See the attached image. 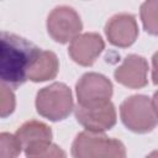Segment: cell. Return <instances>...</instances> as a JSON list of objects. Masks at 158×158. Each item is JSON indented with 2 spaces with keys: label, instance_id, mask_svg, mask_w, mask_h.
<instances>
[{
  "label": "cell",
  "instance_id": "1",
  "mask_svg": "<svg viewBox=\"0 0 158 158\" xmlns=\"http://www.w3.org/2000/svg\"><path fill=\"white\" fill-rule=\"evenodd\" d=\"M40 51L32 42L0 31V81L11 85L25 83L28 69Z\"/></svg>",
  "mask_w": 158,
  "mask_h": 158
},
{
  "label": "cell",
  "instance_id": "2",
  "mask_svg": "<svg viewBox=\"0 0 158 158\" xmlns=\"http://www.w3.org/2000/svg\"><path fill=\"white\" fill-rule=\"evenodd\" d=\"M16 137L22 149H25V154L30 158L65 157V152L51 142V127L41 121L31 120L25 122L16 131Z\"/></svg>",
  "mask_w": 158,
  "mask_h": 158
},
{
  "label": "cell",
  "instance_id": "3",
  "mask_svg": "<svg viewBox=\"0 0 158 158\" xmlns=\"http://www.w3.org/2000/svg\"><path fill=\"white\" fill-rule=\"evenodd\" d=\"M72 154L75 158H123L126 149L122 142L105 136L102 132H80L73 144Z\"/></svg>",
  "mask_w": 158,
  "mask_h": 158
},
{
  "label": "cell",
  "instance_id": "4",
  "mask_svg": "<svg viewBox=\"0 0 158 158\" xmlns=\"http://www.w3.org/2000/svg\"><path fill=\"white\" fill-rule=\"evenodd\" d=\"M120 115L128 130L136 133L151 132L157 126L156 99L146 95L130 96L121 104Z\"/></svg>",
  "mask_w": 158,
  "mask_h": 158
},
{
  "label": "cell",
  "instance_id": "5",
  "mask_svg": "<svg viewBox=\"0 0 158 158\" xmlns=\"http://www.w3.org/2000/svg\"><path fill=\"white\" fill-rule=\"evenodd\" d=\"M37 112L51 121H60L69 116L73 110L70 89L63 83H53L37 93Z\"/></svg>",
  "mask_w": 158,
  "mask_h": 158
},
{
  "label": "cell",
  "instance_id": "6",
  "mask_svg": "<svg viewBox=\"0 0 158 158\" xmlns=\"http://www.w3.org/2000/svg\"><path fill=\"white\" fill-rule=\"evenodd\" d=\"M81 20L78 12L69 6H58L47 19V31L58 43H67L81 31Z\"/></svg>",
  "mask_w": 158,
  "mask_h": 158
},
{
  "label": "cell",
  "instance_id": "7",
  "mask_svg": "<svg viewBox=\"0 0 158 158\" xmlns=\"http://www.w3.org/2000/svg\"><path fill=\"white\" fill-rule=\"evenodd\" d=\"M77 121L88 131L104 132L116 123V110L110 100L91 105H79L75 107Z\"/></svg>",
  "mask_w": 158,
  "mask_h": 158
},
{
  "label": "cell",
  "instance_id": "8",
  "mask_svg": "<svg viewBox=\"0 0 158 158\" xmlns=\"http://www.w3.org/2000/svg\"><path fill=\"white\" fill-rule=\"evenodd\" d=\"M79 105H91L110 100L112 95L111 81L99 73H86L77 83Z\"/></svg>",
  "mask_w": 158,
  "mask_h": 158
},
{
  "label": "cell",
  "instance_id": "9",
  "mask_svg": "<svg viewBox=\"0 0 158 158\" xmlns=\"http://www.w3.org/2000/svg\"><path fill=\"white\" fill-rule=\"evenodd\" d=\"M104 48L105 43L99 33L86 32L79 33L70 41L68 52L75 63L83 67H90Z\"/></svg>",
  "mask_w": 158,
  "mask_h": 158
},
{
  "label": "cell",
  "instance_id": "10",
  "mask_svg": "<svg viewBox=\"0 0 158 158\" xmlns=\"http://www.w3.org/2000/svg\"><path fill=\"white\" fill-rule=\"evenodd\" d=\"M148 63L147 60L137 54L127 56L122 64L115 70V79L123 86L130 89H139L148 83Z\"/></svg>",
  "mask_w": 158,
  "mask_h": 158
},
{
  "label": "cell",
  "instance_id": "11",
  "mask_svg": "<svg viewBox=\"0 0 158 158\" xmlns=\"http://www.w3.org/2000/svg\"><path fill=\"white\" fill-rule=\"evenodd\" d=\"M105 33L111 44L116 47H130L138 36L137 21L130 14H117L107 21Z\"/></svg>",
  "mask_w": 158,
  "mask_h": 158
},
{
  "label": "cell",
  "instance_id": "12",
  "mask_svg": "<svg viewBox=\"0 0 158 158\" xmlns=\"http://www.w3.org/2000/svg\"><path fill=\"white\" fill-rule=\"evenodd\" d=\"M59 69L57 56L51 51H40L28 69L27 79L32 81H46L56 78Z\"/></svg>",
  "mask_w": 158,
  "mask_h": 158
},
{
  "label": "cell",
  "instance_id": "13",
  "mask_svg": "<svg viewBox=\"0 0 158 158\" xmlns=\"http://www.w3.org/2000/svg\"><path fill=\"white\" fill-rule=\"evenodd\" d=\"M141 20L144 30L156 36L158 32L157 26V0H146L141 6Z\"/></svg>",
  "mask_w": 158,
  "mask_h": 158
},
{
  "label": "cell",
  "instance_id": "14",
  "mask_svg": "<svg viewBox=\"0 0 158 158\" xmlns=\"http://www.w3.org/2000/svg\"><path fill=\"white\" fill-rule=\"evenodd\" d=\"M22 151V146L16 137L7 132L0 133V158H14L17 157Z\"/></svg>",
  "mask_w": 158,
  "mask_h": 158
},
{
  "label": "cell",
  "instance_id": "15",
  "mask_svg": "<svg viewBox=\"0 0 158 158\" xmlns=\"http://www.w3.org/2000/svg\"><path fill=\"white\" fill-rule=\"evenodd\" d=\"M16 106L14 91L5 84L0 81V117L10 116Z\"/></svg>",
  "mask_w": 158,
  "mask_h": 158
}]
</instances>
